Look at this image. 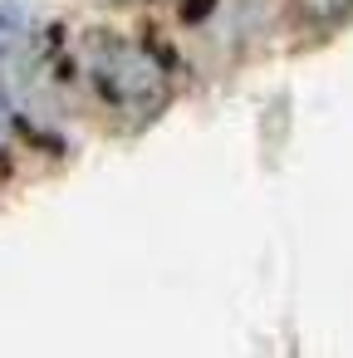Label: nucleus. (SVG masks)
Masks as SVG:
<instances>
[{
	"mask_svg": "<svg viewBox=\"0 0 353 358\" xmlns=\"http://www.w3.org/2000/svg\"><path fill=\"white\" fill-rule=\"evenodd\" d=\"M94 79L103 89V99L118 103V108H152L167 89V74H162L157 55H147L138 45H123V40H103L94 50Z\"/></svg>",
	"mask_w": 353,
	"mask_h": 358,
	"instance_id": "obj_1",
	"label": "nucleus"
},
{
	"mask_svg": "<svg viewBox=\"0 0 353 358\" xmlns=\"http://www.w3.org/2000/svg\"><path fill=\"white\" fill-rule=\"evenodd\" d=\"M25 35H30V20L15 6H0V59H15L25 50Z\"/></svg>",
	"mask_w": 353,
	"mask_h": 358,
	"instance_id": "obj_2",
	"label": "nucleus"
},
{
	"mask_svg": "<svg viewBox=\"0 0 353 358\" xmlns=\"http://www.w3.org/2000/svg\"><path fill=\"white\" fill-rule=\"evenodd\" d=\"M304 20H343L353 10V0H294Z\"/></svg>",
	"mask_w": 353,
	"mask_h": 358,
	"instance_id": "obj_3",
	"label": "nucleus"
}]
</instances>
